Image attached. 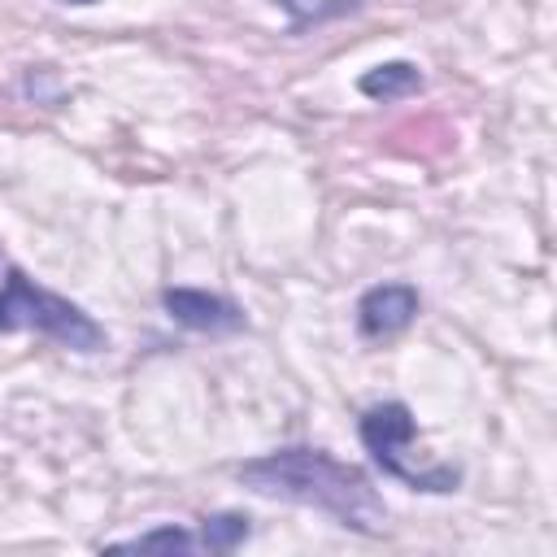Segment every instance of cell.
I'll list each match as a JSON object with an SVG mask.
<instances>
[{"instance_id": "6", "label": "cell", "mask_w": 557, "mask_h": 557, "mask_svg": "<svg viewBox=\"0 0 557 557\" xmlns=\"http://www.w3.org/2000/svg\"><path fill=\"white\" fill-rule=\"evenodd\" d=\"M422 70L413 61H379L370 65L361 78H357V91L366 100H379V104H392V100H405V96H418L422 91Z\"/></svg>"}, {"instance_id": "9", "label": "cell", "mask_w": 557, "mask_h": 557, "mask_svg": "<svg viewBox=\"0 0 557 557\" xmlns=\"http://www.w3.org/2000/svg\"><path fill=\"white\" fill-rule=\"evenodd\" d=\"M270 4L287 13V35H305L309 26H326L361 9V0H270Z\"/></svg>"}, {"instance_id": "10", "label": "cell", "mask_w": 557, "mask_h": 557, "mask_svg": "<svg viewBox=\"0 0 557 557\" xmlns=\"http://www.w3.org/2000/svg\"><path fill=\"white\" fill-rule=\"evenodd\" d=\"M57 4H74V9H91V4H100V0H57Z\"/></svg>"}, {"instance_id": "1", "label": "cell", "mask_w": 557, "mask_h": 557, "mask_svg": "<svg viewBox=\"0 0 557 557\" xmlns=\"http://www.w3.org/2000/svg\"><path fill=\"white\" fill-rule=\"evenodd\" d=\"M235 479L257 496L322 509L357 535H383L387 531V505L374 492L370 474L352 461H339L326 448H305V444L274 448L265 457L239 461Z\"/></svg>"}, {"instance_id": "3", "label": "cell", "mask_w": 557, "mask_h": 557, "mask_svg": "<svg viewBox=\"0 0 557 557\" xmlns=\"http://www.w3.org/2000/svg\"><path fill=\"white\" fill-rule=\"evenodd\" d=\"M357 435H361V448L370 453V461L387 479L405 483L409 492L448 496L466 479L461 466H453V461H418V453H413L418 422H413V409L405 400H379V405H370L357 418Z\"/></svg>"}, {"instance_id": "7", "label": "cell", "mask_w": 557, "mask_h": 557, "mask_svg": "<svg viewBox=\"0 0 557 557\" xmlns=\"http://www.w3.org/2000/svg\"><path fill=\"white\" fill-rule=\"evenodd\" d=\"M252 540V518L244 509H218V513H205L200 518V531H196V544L200 553H235Z\"/></svg>"}, {"instance_id": "4", "label": "cell", "mask_w": 557, "mask_h": 557, "mask_svg": "<svg viewBox=\"0 0 557 557\" xmlns=\"http://www.w3.org/2000/svg\"><path fill=\"white\" fill-rule=\"evenodd\" d=\"M161 309L170 322H178L183 331L196 335H239L248 326L244 309L222 296V292H205V287H161Z\"/></svg>"}, {"instance_id": "5", "label": "cell", "mask_w": 557, "mask_h": 557, "mask_svg": "<svg viewBox=\"0 0 557 557\" xmlns=\"http://www.w3.org/2000/svg\"><path fill=\"white\" fill-rule=\"evenodd\" d=\"M418 309H422V296L413 283H374L357 296V335L361 339H392V335L409 331Z\"/></svg>"}, {"instance_id": "2", "label": "cell", "mask_w": 557, "mask_h": 557, "mask_svg": "<svg viewBox=\"0 0 557 557\" xmlns=\"http://www.w3.org/2000/svg\"><path fill=\"white\" fill-rule=\"evenodd\" d=\"M13 331H39L70 352H104L109 348V331L83 305L35 283L22 265H9L4 283H0V335H13Z\"/></svg>"}, {"instance_id": "8", "label": "cell", "mask_w": 557, "mask_h": 557, "mask_svg": "<svg viewBox=\"0 0 557 557\" xmlns=\"http://www.w3.org/2000/svg\"><path fill=\"white\" fill-rule=\"evenodd\" d=\"M109 553H200L196 544V531L178 527V522H161L152 531H139L135 540H113L104 544Z\"/></svg>"}]
</instances>
